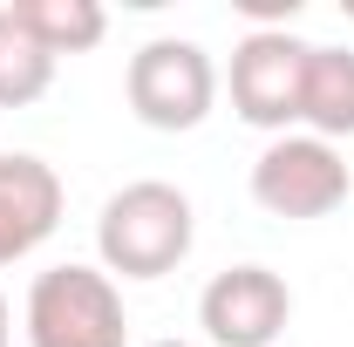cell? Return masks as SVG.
<instances>
[{
  "label": "cell",
  "instance_id": "7a4b0ae2",
  "mask_svg": "<svg viewBox=\"0 0 354 347\" xmlns=\"http://www.w3.org/2000/svg\"><path fill=\"white\" fill-rule=\"evenodd\" d=\"M28 347H130V313L102 265H48L28 286Z\"/></svg>",
  "mask_w": 354,
  "mask_h": 347
},
{
  "label": "cell",
  "instance_id": "52a82bcc",
  "mask_svg": "<svg viewBox=\"0 0 354 347\" xmlns=\"http://www.w3.org/2000/svg\"><path fill=\"white\" fill-rule=\"evenodd\" d=\"M55 225H62V177H55V164L28 157V150L0 157V265L28 259Z\"/></svg>",
  "mask_w": 354,
  "mask_h": 347
},
{
  "label": "cell",
  "instance_id": "6da1fadb",
  "mask_svg": "<svg viewBox=\"0 0 354 347\" xmlns=\"http://www.w3.org/2000/svg\"><path fill=\"white\" fill-rule=\"evenodd\" d=\"M191 238H198V212L164 177L123 184L95 218V252L109 279H164L191 259Z\"/></svg>",
  "mask_w": 354,
  "mask_h": 347
},
{
  "label": "cell",
  "instance_id": "7c38bea8",
  "mask_svg": "<svg viewBox=\"0 0 354 347\" xmlns=\"http://www.w3.org/2000/svg\"><path fill=\"white\" fill-rule=\"evenodd\" d=\"M157 347H184V341H157Z\"/></svg>",
  "mask_w": 354,
  "mask_h": 347
},
{
  "label": "cell",
  "instance_id": "8992f818",
  "mask_svg": "<svg viewBox=\"0 0 354 347\" xmlns=\"http://www.w3.org/2000/svg\"><path fill=\"white\" fill-rule=\"evenodd\" d=\"M293 320V293L272 265H232L198 293V327L212 347H272Z\"/></svg>",
  "mask_w": 354,
  "mask_h": 347
},
{
  "label": "cell",
  "instance_id": "3957f363",
  "mask_svg": "<svg viewBox=\"0 0 354 347\" xmlns=\"http://www.w3.org/2000/svg\"><path fill=\"white\" fill-rule=\"evenodd\" d=\"M123 95H130V116L143 130L177 136V130H198V123L212 116V102H218V68H212V55L198 41L157 35V41H143L130 55Z\"/></svg>",
  "mask_w": 354,
  "mask_h": 347
},
{
  "label": "cell",
  "instance_id": "30bf717a",
  "mask_svg": "<svg viewBox=\"0 0 354 347\" xmlns=\"http://www.w3.org/2000/svg\"><path fill=\"white\" fill-rule=\"evenodd\" d=\"M48 88H55V55L0 7V109H28Z\"/></svg>",
  "mask_w": 354,
  "mask_h": 347
},
{
  "label": "cell",
  "instance_id": "5b68a950",
  "mask_svg": "<svg viewBox=\"0 0 354 347\" xmlns=\"http://www.w3.org/2000/svg\"><path fill=\"white\" fill-rule=\"evenodd\" d=\"M300 75H307V41L286 28H252L232 48V109L252 130L286 136V123H300Z\"/></svg>",
  "mask_w": 354,
  "mask_h": 347
},
{
  "label": "cell",
  "instance_id": "9c48e42d",
  "mask_svg": "<svg viewBox=\"0 0 354 347\" xmlns=\"http://www.w3.org/2000/svg\"><path fill=\"white\" fill-rule=\"evenodd\" d=\"M7 14H14L55 62H62V55H88V48L109 35V14H102L95 0H14Z\"/></svg>",
  "mask_w": 354,
  "mask_h": 347
},
{
  "label": "cell",
  "instance_id": "8fae6325",
  "mask_svg": "<svg viewBox=\"0 0 354 347\" xmlns=\"http://www.w3.org/2000/svg\"><path fill=\"white\" fill-rule=\"evenodd\" d=\"M0 347H14V327H7V300H0Z\"/></svg>",
  "mask_w": 354,
  "mask_h": 347
},
{
  "label": "cell",
  "instance_id": "277c9868",
  "mask_svg": "<svg viewBox=\"0 0 354 347\" xmlns=\"http://www.w3.org/2000/svg\"><path fill=\"white\" fill-rule=\"evenodd\" d=\"M354 191V171L320 136H272L252 164V205L272 218H327Z\"/></svg>",
  "mask_w": 354,
  "mask_h": 347
},
{
  "label": "cell",
  "instance_id": "ba28073f",
  "mask_svg": "<svg viewBox=\"0 0 354 347\" xmlns=\"http://www.w3.org/2000/svg\"><path fill=\"white\" fill-rule=\"evenodd\" d=\"M300 123L320 143L354 136V48L307 41V75H300Z\"/></svg>",
  "mask_w": 354,
  "mask_h": 347
}]
</instances>
